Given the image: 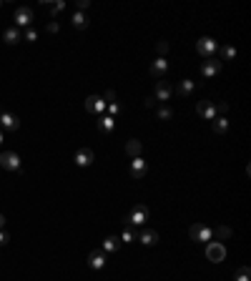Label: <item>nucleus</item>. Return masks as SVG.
Listing matches in <instances>:
<instances>
[{"label": "nucleus", "instance_id": "nucleus-1", "mask_svg": "<svg viewBox=\"0 0 251 281\" xmlns=\"http://www.w3.org/2000/svg\"><path fill=\"white\" fill-rule=\"evenodd\" d=\"M148 219H151V209H148L146 204H136L133 211L128 214V219H126L123 224H126V226H143Z\"/></svg>", "mask_w": 251, "mask_h": 281}, {"label": "nucleus", "instance_id": "nucleus-2", "mask_svg": "<svg viewBox=\"0 0 251 281\" xmlns=\"http://www.w3.org/2000/svg\"><path fill=\"white\" fill-rule=\"evenodd\" d=\"M188 236H191V241L208 244V241H214V228L206 226V224H193V226L188 228Z\"/></svg>", "mask_w": 251, "mask_h": 281}, {"label": "nucleus", "instance_id": "nucleus-3", "mask_svg": "<svg viewBox=\"0 0 251 281\" xmlns=\"http://www.w3.org/2000/svg\"><path fill=\"white\" fill-rule=\"evenodd\" d=\"M216 51H219V43H216V40L214 38H201V40H196V53L206 60V58H214L216 56Z\"/></svg>", "mask_w": 251, "mask_h": 281}, {"label": "nucleus", "instance_id": "nucleus-4", "mask_svg": "<svg viewBox=\"0 0 251 281\" xmlns=\"http://www.w3.org/2000/svg\"><path fill=\"white\" fill-rule=\"evenodd\" d=\"M206 259L214 261V264H221L226 259V246L221 244V241H208L206 244Z\"/></svg>", "mask_w": 251, "mask_h": 281}, {"label": "nucleus", "instance_id": "nucleus-5", "mask_svg": "<svg viewBox=\"0 0 251 281\" xmlns=\"http://www.w3.org/2000/svg\"><path fill=\"white\" fill-rule=\"evenodd\" d=\"M13 20H15V28H30L33 20H35V15H33V10L28 5H20V8H15Z\"/></svg>", "mask_w": 251, "mask_h": 281}, {"label": "nucleus", "instance_id": "nucleus-6", "mask_svg": "<svg viewBox=\"0 0 251 281\" xmlns=\"http://www.w3.org/2000/svg\"><path fill=\"white\" fill-rule=\"evenodd\" d=\"M174 98V86L171 83H166V80H156V91H153V101H171Z\"/></svg>", "mask_w": 251, "mask_h": 281}, {"label": "nucleus", "instance_id": "nucleus-7", "mask_svg": "<svg viewBox=\"0 0 251 281\" xmlns=\"http://www.w3.org/2000/svg\"><path fill=\"white\" fill-rule=\"evenodd\" d=\"M0 166H3L5 171H20V156L15 151L0 153Z\"/></svg>", "mask_w": 251, "mask_h": 281}, {"label": "nucleus", "instance_id": "nucleus-8", "mask_svg": "<svg viewBox=\"0 0 251 281\" xmlns=\"http://www.w3.org/2000/svg\"><path fill=\"white\" fill-rule=\"evenodd\" d=\"M73 161H75V166H80V169H88V166H93L96 153H93L91 148H78V151H75V156H73Z\"/></svg>", "mask_w": 251, "mask_h": 281}, {"label": "nucleus", "instance_id": "nucleus-9", "mask_svg": "<svg viewBox=\"0 0 251 281\" xmlns=\"http://www.w3.org/2000/svg\"><path fill=\"white\" fill-rule=\"evenodd\" d=\"M221 65H224V63H221V58H216V56H214V58H206L203 65H201L203 78H214L216 73H221Z\"/></svg>", "mask_w": 251, "mask_h": 281}, {"label": "nucleus", "instance_id": "nucleus-10", "mask_svg": "<svg viewBox=\"0 0 251 281\" xmlns=\"http://www.w3.org/2000/svg\"><path fill=\"white\" fill-rule=\"evenodd\" d=\"M18 128H20L18 115H13V113H8V111L0 113V131H18Z\"/></svg>", "mask_w": 251, "mask_h": 281}, {"label": "nucleus", "instance_id": "nucleus-11", "mask_svg": "<svg viewBox=\"0 0 251 281\" xmlns=\"http://www.w3.org/2000/svg\"><path fill=\"white\" fill-rule=\"evenodd\" d=\"M196 113L201 118H206V120H214L216 118V101H201L196 106Z\"/></svg>", "mask_w": 251, "mask_h": 281}, {"label": "nucleus", "instance_id": "nucleus-12", "mask_svg": "<svg viewBox=\"0 0 251 281\" xmlns=\"http://www.w3.org/2000/svg\"><path fill=\"white\" fill-rule=\"evenodd\" d=\"M106 101L101 98V96H88L86 98V111L88 113H96V115H103V111H106Z\"/></svg>", "mask_w": 251, "mask_h": 281}, {"label": "nucleus", "instance_id": "nucleus-13", "mask_svg": "<svg viewBox=\"0 0 251 281\" xmlns=\"http://www.w3.org/2000/svg\"><path fill=\"white\" fill-rule=\"evenodd\" d=\"M166 73H169V60H166V58H156L153 65H151V75H153L156 80H163Z\"/></svg>", "mask_w": 251, "mask_h": 281}, {"label": "nucleus", "instance_id": "nucleus-14", "mask_svg": "<svg viewBox=\"0 0 251 281\" xmlns=\"http://www.w3.org/2000/svg\"><path fill=\"white\" fill-rule=\"evenodd\" d=\"M148 173V166H146V161L138 156V158H131V176L133 178H143Z\"/></svg>", "mask_w": 251, "mask_h": 281}, {"label": "nucleus", "instance_id": "nucleus-15", "mask_svg": "<svg viewBox=\"0 0 251 281\" xmlns=\"http://www.w3.org/2000/svg\"><path fill=\"white\" fill-rule=\"evenodd\" d=\"M98 131H101L103 136H111V133L116 131V118H111V115H101V118H98Z\"/></svg>", "mask_w": 251, "mask_h": 281}, {"label": "nucleus", "instance_id": "nucleus-16", "mask_svg": "<svg viewBox=\"0 0 251 281\" xmlns=\"http://www.w3.org/2000/svg\"><path fill=\"white\" fill-rule=\"evenodd\" d=\"M138 241H141L143 246H156V244H158V233H156L153 228H146V231L138 233Z\"/></svg>", "mask_w": 251, "mask_h": 281}, {"label": "nucleus", "instance_id": "nucleus-17", "mask_svg": "<svg viewBox=\"0 0 251 281\" xmlns=\"http://www.w3.org/2000/svg\"><path fill=\"white\" fill-rule=\"evenodd\" d=\"M193 88H196V80H191V78H184L181 83H179V88H174V93H179V96H191L193 93Z\"/></svg>", "mask_w": 251, "mask_h": 281}, {"label": "nucleus", "instance_id": "nucleus-18", "mask_svg": "<svg viewBox=\"0 0 251 281\" xmlns=\"http://www.w3.org/2000/svg\"><path fill=\"white\" fill-rule=\"evenodd\" d=\"M88 266L96 269V271H101V269L106 266V256H103V251H91V254H88Z\"/></svg>", "mask_w": 251, "mask_h": 281}, {"label": "nucleus", "instance_id": "nucleus-19", "mask_svg": "<svg viewBox=\"0 0 251 281\" xmlns=\"http://www.w3.org/2000/svg\"><path fill=\"white\" fill-rule=\"evenodd\" d=\"M3 40H5L8 46H15V43H20V30H18L15 25L5 28V33H3Z\"/></svg>", "mask_w": 251, "mask_h": 281}, {"label": "nucleus", "instance_id": "nucleus-20", "mask_svg": "<svg viewBox=\"0 0 251 281\" xmlns=\"http://www.w3.org/2000/svg\"><path fill=\"white\" fill-rule=\"evenodd\" d=\"M118 246H121V238L118 236H106L103 238V251L113 254V251H118Z\"/></svg>", "mask_w": 251, "mask_h": 281}, {"label": "nucleus", "instance_id": "nucleus-21", "mask_svg": "<svg viewBox=\"0 0 251 281\" xmlns=\"http://www.w3.org/2000/svg\"><path fill=\"white\" fill-rule=\"evenodd\" d=\"M70 23H73V28H78V30H83V28H88V15L86 13H73V18H70Z\"/></svg>", "mask_w": 251, "mask_h": 281}, {"label": "nucleus", "instance_id": "nucleus-22", "mask_svg": "<svg viewBox=\"0 0 251 281\" xmlns=\"http://www.w3.org/2000/svg\"><path fill=\"white\" fill-rule=\"evenodd\" d=\"M141 148H143V146H141V141H136V138L126 143V153H128L131 158H138V156H141Z\"/></svg>", "mask_w": 251, "mask_h": 281}, {"label": "nucleus", "instance_id": "nucleus-23", "mask_svg": "<svg viewBox=\"0 0 251 281\" xmlns=\"http://www.w3.org/2000/svg\"><path fill=\"white\" fill-rule=\"evenodd\" d=\"M214 131H216L219 136H224V133L229 131V120H226L224 115H219V118H214Z\"/></svg>", "mask_w": 251, "mask_h": 281}, {"label": "nucleus", "instance_id": "nucleus-24", "mask_svg": "<svg viewBox=\"0 0 251 281\" xmlns=\"http://www.w3.org/2000/svg\"><path fill=\"white\" fill-rule=\"evenodd\" d=\"M138 238V233L133 231V226H123V233H121V241H126V244H133V241Z\"/></svg>", "mask_w": 251, "mask_h": 281}, {"label": "nucleus", "instance_id": "nucleus-25", "mask_svg": "<svg viewBox=\"0 0 251 281\" xmlns=\"http://www.w3.org/2000/svg\"><path fill=\"white\" fill-rule=\"evenodd\" d=\"M43 8H46L51 15H58V13L65 10V3H63V0H58V3H43Z\"/></svg>", "mask_w": 251, "mask_h": 281}, {"label": "nucleus", "instance_id": "nucleus-26", "mask_svg": "<svg viewBox=\"0 0 251 281\" xmlns=\"http://www.w3.org/2000/svg\"><path fill=\"white\" fill-rule=\"evenodd\" d=\"M234 281H251V269H249V266H241V269H236V274H234Z\"/></svg>", "mask_w": 251, "mask_h": 281}, {"label": "nucleus", "instance_id": "nucleus-27", "mask_svg": "<svg viewBox=\"0 0 251 281\" xmlns=\"http://www.w3.org/2000/svg\"><path fill=\"white\" fill-rule=\"evenodd\" d=\"M158 118H161V120H171V118H174V111H171L169 106H161V108H158Z\"/></svg>", "mask_w": 251, "mask_h": 281}, {"label": "nucleus", "instance_id": "nucleus-28", "mask_svg": "<svg viewBox=\"0 0 251 281\" xmlns=\"http://www.w3.org/2000/svg\"><path fill=\"white\" fill-rule=\"evenodd\" d=\"M231 236V228L229 226H219L216 231H214V238H229Z\"/></svg>", "mask_w": 251, "mask_h": 281}, {"label": "nucleus", "instance_id": "nucleus-29", "mask_svg": "<svg viewBox=\"0 0 251 281\" xmlns=\"http://www.w3.org/2000/svg\"><path fill=\"white\" fill-rule=\"evenodd\" d=\"M221 56H224L226 60H231V58H236V48H231V46H224V48H221Z\"/></svg>", "mask_w": 251, "mask_h": 281}, {"label": "nucleus", "instance_id": "nucleus-30", "mask_svg": "<svg viewBox=\"0 0 251 281\" xmlns=\"http://www.w3.org/2000/svg\"><path fill=\"white\" fill-rule=\"evenodd\" d=\"M106 111H108V115H111V118H116V115L121 113V106H118V103H108V106H106Z\"/></svg>", "mask_w": 251, "mask_h": 281}, {"label": "nucleus", "instance_id": "nucleus-31", "mask_svg": "<svg viewBox=\"0 0 251 281\" xmlns=\"http://www.w3.org/2000/svg\"><path fill=\"white\" fill-rule=\"evenodd\" d=\"M25 40H30V43H35V40H38V33H35L33 28H28V30H25Z\"/></svg>", "mask_w": 251, "mask_h": 281}, {"label": "nucleus", "instance_id": "nucleus-32", "mask_svg": "<svg viewBox=\"0 0 251 281\" xmlns=\"http://www.w3.org/2000/svg\"><path fill=\"white\" fill-rule=\"evenodd\" d=\"M8 241H10V233H8V231H3V228H0V246H5Z\"/></svg>", "mask_w": 251, "mask_h": 281}, {"label": "nucleus", "instance_id": "nucleus-33", "mask_svg": "<svg viewBox=\"0 0 251 281\" xmlns=\"http://www.w3.org/2000/svg\"><path fill=\"white\" fill-rule=\"evenodd\" d=\"M103 101H106V103H118V98H116V93H113V91H106Z\"/></svg>", "mask_w": 251, "mask_h": 281}, {"label": "nucleus", "instance_id": "nucleus-34", "mask_svg": "<svg viewBox=\"0 0 251 281\" xmlns=\"http://www.w3.org/2000/svg\"><path fill=\"white\" fill-rule=\"evenodd\" d=\"M166 51H169V43H166V40H161V43H158V53L163 56Z\"/></svg>", "mask_w": 251, "mask_h": 281}, {"label": "nucleus", "instance_id": "nucleus-35", "mask_svg": "<svg viewBox=\"0 0 251 281\" xmlns=\"http://www.w3.org/2000/svg\"><path fill=\"white\" fill-rule=\"evenodd\" d=\"M58 30H61L58 23H48V33H58Z\"/></svg>", "mask_w": 251, "mask_h": 281}, {"label": "nucleus", "instance_id": "nucleus-36", "mask_svg": "<svg viewBox=\"0 0 251 281\" xmlns=\"http://www.w3.org/2000/svg\"><path fill=\"white\" fill-rule=\"evenodd\" d=\"M216 111H219V113H226V111H229V103H219Z\"/></svg>", "mask_w": 251, "mask_h": 281}, {"label": "nucleus", "instance_id": "nucleus-37", "mask_svg": "<svg viewBox=\"0 0 251 281\" xmlns=\"http://www.w3.org/2000/svg\"><path fill=\"white\" fill-rule=\"evenodd\" d=\"M3 226H5V216H3V214H0V228H3Z\"/></svg>", "mask_w": 251, "mask_h": 281}, {"label": "nucleus", "instance_id": "nucleus-38", "mask_svg": "<svg viewBox=\"0 0 251 281\" xmlns=\"http://www.w3.org/2000/svg\"><path fill=\"white\" fill-rule=\"evenodd\" d=\"M3 141H5V133H3V131H0V146H3Z\"/></svg>", "mask_w": 251, "mask_h": 281}, {"label": "nucleus", "instance_id": "nucleus-39", "mask_svg": "<svg viewBox=\"0 0 251 281\" xmlns=\"http://www.w3.org/2000/svg\"><path fill=\"white\" fill-rule=\"evenodd\" d=\"M0 8H3V0H0Z\"/></svg>", "mask_w": 251, "mask_h": 281}]
</instances>
